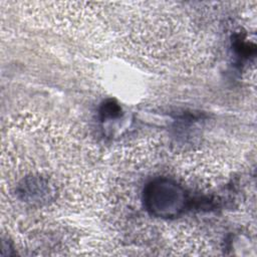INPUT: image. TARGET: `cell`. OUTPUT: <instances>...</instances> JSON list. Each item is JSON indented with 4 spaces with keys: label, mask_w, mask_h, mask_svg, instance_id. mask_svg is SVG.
<instances>
[{
    "label": "cell",
    "mask_w": 257,
    "mask_h": 257,
    "mask_svg": "<svg viewBox=\"0 0 257 257\" xmlns=\"http://www.w3.org/2000/svg\"><path fill=\"white\" fill-rule=\"evenodd\" d=\"M119 110H120V109H119V107L117 106V104L110 102V103H107V104H104V105H103V111H102V112H103L104 116H110V117H112V116L118 114Z\"/></svg>",
    "instance_id": "2"
},
{
    "label": "cell",
    "mask_w": 257,
    "mask_h": 257,
    "mask_svg": "<svg viewBox=\"0 0 257 257\" xmlns=\"http://www.w3.org/2000/svg\"><path fill=\"white\" fill-rule=\"evenodd\" d=\"M143 198L147 211L162 219L180 216L188 205V194L185 188L168 178L151 181L145 187Z\"/></svg>",
    "instance_id": "1"
}]
</instances>
